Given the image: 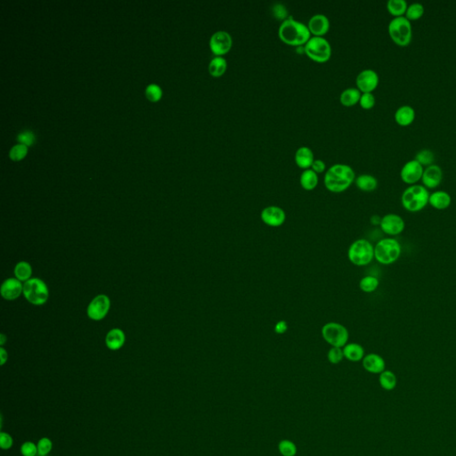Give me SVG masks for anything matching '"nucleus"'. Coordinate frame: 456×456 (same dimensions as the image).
I'll return each mask as SVG.
<instances>
[{
  "mask_svg": "<svg viewBox=\"0 0 456 456\" xmlns=\"http://www.w3.org/2000/svg\"><path fill=\"white\" fill-rule=\"evenodd\" d=\"M356 180V174L348 164L335 163L326 170L325 186L327 190L339 194L347 190Z\"/></svg>",
  "mask_w": 456,
  "mask_h": 456,
  "instance_id": "1",
  "label": "nucleus"
},
{
  "mask_svg": "<svg viewBox=\"0 0 456 456\" xmlns=\"http://www.w3.org/2000/svg\"><path fill=\"white\" fill-rule=\"evenodd\" d=\"M278 36L287 45L296 48L306 45L312 37L308 25L298 21L292 16H289L281 22L278 29Z\"/></svg>",
  "mask_w": 456,
  "mask_h": 456,
  "instance_id": "2",
  "label": "nucleus"
},
{
  "mask_svg": "<svg viewBox=\"0 0 456 456\" xmlns=\"http://www.w3.org/2000/svg\"><path fill=\"white\" fill-rule=\"evenodd\" d=\"M429 194L428 189L422 185H412L401 195V203L408 212L417 213L428 205Z\"/></svg>",
  "mask_w": 456,
  "mask_h": 456,
  "instance_id": "3",
  "label": "nucleus"
},
{
  "mask_svg": "<svg viewBox=\"0 0 456 456\" xmlns=\"http://www.w3.org/2000/svg\"><path fill=\"white\" fill-rule=\"evenodd\" d=\"M402 246L397 239L392 237L380 239L374 246V259L383 266L397 262L401 257Z\"/></svg>",
  "mask_w": 456,
  "mask_h": 456,
  "instance_id": "4",
  "label": "nucleus"
},
{
  "mask_svg": "<svg viewBox=\"0 0 456 456\" xmlns=\"http://www.w3.org/2000/svg\"><path fill=\"white\" fill-rule=\"evenodd\" d=\"M348 259L355 266H368L374 259V246L367 239L356 240L349 246Z\"/></svg>",
  "mask_w": 456,
  "mask_h": 456,
  "instance_id": "5",
  "label": "nucleus"
},
{
  "mask_svg": "<svg viewBox=\"0 0 456 456\" xmlns=\"http://www.w3.org/2000/svg\"><path fill=\"white\" fill-rule=\"evenodd\" d=\"M389 34L391 39L400 47L409 45L413 38V28L411 21L405 16L394 17L389 24Z\"/></svg>",
  "mask_w": 456,
  "mask_h": 456,
  "instance_id": "6",
  "label": "nucleus"
},
{
  "mask_svg": "<svg viewBox=\"0 0 456 456\" xmlns=\"http://www.w3.org/2000/svg\"><path fill=\"white\" fill-rule=\"evenodd\" d=\"M305 54L317 62H325L332 56V45L325 37L312 36L304 45Z\"/></svg>",
  "mask_w": 456,
  "mask_h": 456,
  "instance_id": "7",
  "label": "nucleus"
},
{
  "mask_svg": "<svg viewBox=\"0 0 456 456\" xmlns=\"http://www.w3.org/2000/svg\"><path fill=\"white\" fill-rule=\"evenodd\" d=\"M323 339L329 345L336 348H343L349 343V332L346 326L337 323L330 322L322 327Z\"/></svg>",
  "mask_w": 456,
  "mask_h": 456,
  "instance_id": "8",
  "label": "nucleus"
},
{
  "mask_svg": "<svg viewBox=\"0 0 456 456\" xmlns=\"http://www.w3.org/2000/svg\"><path fill=\"white\" fill-rule=\"evenodd\" d=\"M24 295L26 300L36 306L45 304L49 297V288L43 281L33 278L25 282Z\"/></svg>",
  "mask_w": 456,
  "mask_h": 456,
  "instance_id": "9",
  "label": "nucleus"
},
{
  "mask_svg": "<svg viewBox=\"0 0 456 456\" xmlns=\"http://www.w3.org/2000/svg\"><path fill=\"white\" fill-rule=\"evenodd\" d=\"M233 47L232 35L226 31H218L212 34L210 39L211 52L216 56H223L231 50Z\"/></svg>",
  "mask_w": 456,
  "mask_h": 456,
  "instance_id": "10",
  "label": "nucleus"
},
{
  "mask_svg": "<svg viewBox=\"0 0 456 456\" xmlns=\"http://www.w3.org/2000/svg\"><path fill=\"white\" fill-rule=\"evenodd\" d=\"M380 227L385 235L398 236L404 231L405 222L399 215L389 213L381 217Z\"/></svg>",
  "mask_w": 456,
  "mask_h": 456,
  "instance_id": "11",
  "label": "nucleus"
},
{
  "mask_svg": "<svg viewBox=\"0 0 456 456\" xmlns=\"http://www.w3.org/2000/svg\"><path fill=\"white\" fill-rule=\"evenodd\" d=\"M261 221L270 227H280L286 220V213L278 206L271 205L264 208L260 213Z\"/></svg>",
  "mask_w": 456,
  "mask_h": 456,
  "instance_id": "12",
  "label": "nucleus"
},
{
  "mask_svg": "<svg viewBox=\"0 0 456 456\" xmlns=\"http://www.w3.org/2000/svg\"><path fill=\"white\" fill-rule=\"evenodd\" d=\"M424 168L416 159H411L404 164L400 171L401 179L407 185H416L422 180Z\"/></svg>",
  "mask_w": 456,
  "mask_h": 456,
  "instance_id": "13",
  "label": "nucleus"
},
{
  "mask_svg": "<svg viewBox=\"0 0 456 456\" xmlns=\"http://www.w3.org/2000/svg\"><path fill=\"white\" fill-rule=\"evenodd\" d=\"M111 302L107 296L98 295L90 302L87 308V315L90 319L95 321H100L104 319L109 312Z\"/></svg>",
  "mask_w": 456,
  "mask_h": 456,
  "instance_id": "14",
  "label": "nucleus"
},
{
  "mask_svg": "<svg viewBox=\"0 0 456 456\" xmlns=\"http://www.w3.org/2000/svg\"><path fill=\"white\" fill-rule=\"evenodd\" d=\"M379 75L372 69L361 71L356 76V83L357 88L362 93H372L379 85Z\"/></svg>",
  "mask_w": 456,
  "mask_h": 456,
  "instance_id": "15",
  "label": "nucleus"
},
{
  "mask_svg": "<svg viewBox=\"0 0 456 456\" xmlns=\"http://www.w3.org/2000/svg\"><path fill=\"white\" fill-rule=\"evenodd\" d=\"M443 179L442 169L437 165L432 164L426 167L422 174V186L427 189H435L441 184Z\"/></svg>",
  "mask_w": 456,
  "mask_h": 456,
  "instance_id": "16",
  "label": "nucleus"
},
{
  "mask_svg": "<svg viewBox=\"0 0 456 456\" xmlns=\"http://www.w3.org/2000/svg\"><path fill=\"white\" fill-rule=\"evenodd\" d=\"M331 24L329 18L324 14H315L308 20V27L311 34L323 37L328 32Z\"/></svg>",
  "mask_w": 456,
  "mask_h": 456,
  "instance_id": "17",
  "label": "nucleus"
},
{
  "mask_svg": "<svg viewBox=\"0 0 456 456\" xmlns=\"http://www.w3.org/2000/svg\"><path fill=\"white\" fill-rule=\"evenodd\" d=\"M363 369L367 373L373 374H380L386 370V362L382 356L376 353L367 354L362 360Z\"/></svg>",
  "mask_w": 456,
  "mask_h": 456,
  "instance_id": "18",
  "label": "nucleus"
},
{
  "mask_svg": "<svg viewBox=\"0 0 456 456\" xmlns=\"http://www.w3.org/2000/svg\"><path fill=\"white\" fill-rule=\"evenodd\" d=\"M24 292V285L21 281L9 278L4 282L1 287V295L7 301H14Z\"/></svg>",
  "mask_w": 456,
  "mask_h": 456,
  "instance_id": "19",
  "label": "nucleus"
},
{
  "mask_svg": "<svg viewBox=\"0 0 456 456\" xmlns=\"http://www.w3.org/2000/svg\"><path fill=\"white\" fill-rule=\"evenodd\" d=\"M452 203V197L446 191H435L429 194L428 204L438 211H444L450 207Z\"/></svg>",
  "mask_w": 456,
  "mask_h": 456,
  "instance_id": "20",
  "label": "nucleus"
},
{
  "mask_svg": "<svg viewBox=\"0 0 456 456\" xmlns=\"http://www.w3.org/2000/svg\"><path fill=\"white\" fill-rule=\"evenodd\" d=\"M343 354L346 359L349 360L353 363H357L363 359V357L366 356V351L362 345H360L359 343L352 342V343H348L347 345L344 346L343 348Z\"/></svg>",
  "mask_w": 456,
  "mask_h": 456,
  "instance_id": "21",
  "label": "nucleus"
},
{
  "mask_svg": "<svg viewBox=\"0 0 456 456\" xmlns=\"http://www.w3.org/2000/svg\"><path fill=\"white\" fill-rule=\"evenodd\" d=\"M314 161V152L308 146H301L295 152V163L301 169H310Z\"/></svg>",
  "mask_w": 456,
  "mask_h": 456,
  "instance_id": "22",
  "label": "nucleus"
},
{
  "mask_svg": "<svg viewBox=\"0 0 456 456\" xmlns=\"http://www.w3.org/2000/svg\"><path fill=\"white\" fill-rule=\"evenodd\" d=\"M415 120V111L410 105H402L395 112V121L400 126L406 127L411 125Z\"/></svg>",
  "mask_w": 456,
  "mask_h": 456,
  "instance_id": "23",
  "label": "nucleus"
},
{
  "mask_svg": "<svg viewBox=\"0 0 456 456\" xmlns=\"http://www.w3.org/2000/svg\"><path fill=\"white\" fill-rule=\"evenodd\" d=\"M105 343L108 349L111 350H118L122 348L125 343L124 332L121 329H112L108 332Z\"/></svg>",
  "mask_w": 456,
  "mask_h": 456,
  "instance_id": "24",
  "label": "nucleus"
},
{
  "mask_svg": "<svg viewBox=\"0 0 456 456\" xmlns=\"http://www.w3.org/2000/svg\"><path fill=\"white\" fill-rule=\"evenodd\" d=\"M361 95L362 92L357 87H348L342 91L339 100L343 105L349 107L359 103Z\"/></svg>",
  "mask_w": 456,
  "mask_h": 456,
  "instance_id": "25",
  "label": "nucleus"
},
{
  "mask_svg": "<svg viewBox=\"0 0 456 456\" xmlns=\"http://www.w3.org/2000/svg\"><path fill=\"white\" fill-rule=\"evenodd\" d=\"M355 183L358 189L363 192H373L378 187V180L370 174H362L356 177Z\"/></svg>",
  "mask_w": 456,
  "mask_h": 456,
  "instance_id": "26",
  "label": "nucleus"
},
{
  "mask_svg": "<svg viewBox=\"0 0 456 456\" xmlns=\"http://www.w3.org/2000/svg\"><path fill=\"white\" fill-rule=\"evenodd\" d=\"M227 69V61L224 56H215L209 63V73L211 76L221 77Z\"/></svg>",
  "mask_w": 456,
  "mask_h": 456,
  "instance_id": "27",
  "label": "nucleus"
},
{
  "mask_svg": "<svg viewBox=\"0 0 456 456\" xmlns=\"http://www.w3.org/2000/svg\"><path fill=\"white\" fill-rule=\"evenodd\" d=\"M300 183H301V187L305 190H314L318 185L317 173L314 172V170L311 169L305 170L303 172L301 173Z\"/></svg>",
  "mask_w": 456,
  "mask_h": 456,
  "instance_id": "28",
  "label": "nucleus"
},
{
  "mask_svg": "<svg viewBox=\"0 0 456 456\" xmlns=\"http://www.w3.org/2000/svg\"><path fill=\"white\" fill-rule=\"evenodd\" d=\"M379 383L384 391H391L395 390L398 385V378L392 371L385 370L379 374Z\"/></svg>",
  "mask_w": 456,
  "mask_h": 456,
  "instance_id": "29",
  "label": "nucleus"
},
{
  "mask_svg": "<svg viewBox=\"0 0 456 456\" xmlns=\"http://www.w3.org/2000/svg\"><path fill=\"white\" fill-rule=\"evenodd\" d=\"M408 4L405 0H389L387 9L394 17L404 16L407 10Z\"/></svg>",
  "mask_w": 456,
  "mask_h": 456,
  "instance_id": "30",
  "label": "nucleus"
},
{
  "mask_svg": "<svg viewBox=\"0 0 456 456\" xmlns=\"http://www.w3.org/2000/svg\"><path fill=\"white\" fill-rule=\"evenodd\" d=\"M380 286V281L374 276L363 277L359 282L360 290L364 293H373Z\"/></svg>",
  "mask_w": 456,
  "mask_h": 456,
  "instance_id": "31",
  "label": "nucleus"
},
{
  "mask_svg": "<svg viewBox=\"0 0 456 456\" xmlns=\"http://www.w3.org/2000/svg\"><path fill=\"white\" fill-rule=\"evenodd\" d=\"M31 273H32V269H31V265L25 261L18 263L16 266L14 267V275L16 277V279L21 281V282H27L30 280Z\"/></svg>",
  "mask_w": 456,
  "mask_h": 456,
  "instance_id": "32",
  "label": "nucleus"
},
{
  "mask_svg": "<svg viewBox=\"0 0 456 456\" xmlns=\"http://www.w3.org/2000/svg\"><path fill=\"white\" fill-rule=\"evenodd\" d=\"M423 14H424L423 5L419 3V2H415V3H412L411 5L408 6L407 10H406L404 16L407 18L409 21H415V20H418L422 17Z\"/></svg>",
  "mask_w": 456,
  "mask_h": 456,
  "instance_id": "33",
  "label": "nucleus"
},
{
  "mask_svg": "<svg viewBox=\"0 0 456 456\" xmlns=\"http://www.w3.org/2000/svg\"><path fill=\"white\" fill-rule=\"evenodd\" d=\"M278 451L282 456H296L298 453L297 446L289 439H283L278 444Z\"/></svg>",
  "mask_w": 456,
  "mask_h": 456,
  "instance_id": "34",
  "label": "nucleus"
},
{
  "mask_svg": "<svg viewBox=\"0 0 456 456\" xmlns=\"http://www.w3.org/2000/svg\"><path fill=\"white\" fill-rule=\"evenodd\" d=\"M415 159L419 163H421L423 167L430 166L432 164H434L435 155L429 149H422L416 153Z\"/></svg>",
  "mask_w": 456,
  "mask_h": 456,
  "instance_id": "35",
  "label": "nucleus"
},
{
  "mask_svg": "<svg viewBox=\"0 0 456 456\" xmlns=\"http://www.w3.org/2000/svg\"><path fill=\"white\" fill-rule=\"evenodd\" d=\"M28 153V148L25 145H16L9 152V157L11 159H13L14 162H19L21 159H25V156Z\"/></svg>",
  "mask_w": 456,
  "mask_h": 456,
  "instance_id": "36",
  "label": "nucleus"
},
{
  "mask_svg": "<svg viewBox=\"0 0 456 456\" xmlns=\"http://www.w3.org/2000/svg\"><path fill=\"white\" fill-rule=\"evenodd\" d=\"M345 357H344L342 348L332 347L331 349H329L328 353H327V359H328L330 363H332V364H338Z\"/></svg>",
  "mask_w": 456,
  "mask_h": 456,
  "instance_id": "37",
  "label": "nucleus"
},
{
  "mask_svg": "<svg viewBox=\"0 0 456 456\" xmlns=\"http://www.w3.org/2000/svg\"><path fill=\"white\" fill-rule=\"evenodd\" d=\"M162 89L158 85L151 84L145 89V96L151 102H158L162 97Z\"/></svg>",
  "mask_w": 456,
  "mask_h": 456,
  "instance_id": "38",
  "label": "nucleus"
},
{
  "mask_svg": "<svg viewBox=\"0 0 456 456\" xmlns=\"http://www.w3.org/2000/svg\"><path fill=\"white\" fill-rule=\"evenodd\" d=\"M38 454L39 456H47L52 450V441L48 438H43L38 442Z\"/></svg>",
  "mask_w": 456,
  "mask_h": 456,
  "instance_id": "39",
  "label": "nucleus"
},
{
  "mask_svg": "<svg viewBox=\"0 0 456 456\" xmlns=\"http://www.w3.org/2000/svg\"><path fill=\"white\" fill-rule=\"evenodd\" d=\"M359 104L361 107L366 110H370L375 105V97L373 93H362L360 97Z\"/></svg>",
  "mask_w": 456,
  "mask_h": 456,
  "instance_id": "40",
  "label": "nucleus"
},
{
  "mask_svg": "<svg viewBox=\"0 0 456 456\" xmlns=\"http://www.w3.org/2000/svg\"><path fill=\"white\" fill-rule=\"evenodd\" d=\"M21 453L24 456H36L38 454V446L33 442L27 441L21 445Z\"/></svg>",
  "mask_w": 456,
  "mask_h": 456,
  "instance_id": "41",
  "label": "nucleus"
},
{
  "mask_svg": "<svg viewBox=\"0 0 456 456\" xmlns=\"http://www.w3.org/2000/svg\"><path fill=\"white\" fill-rule=\"evenodd\" d=\"M17 140L21 143V145L31 146L34 144L35 135L32 132L26 130V131L21 132L19 134Z\"/></svg>",
  "mask_w": 456,
  "mask_h": 456,
  "instance_id": "42",
  "label": "nucleus"
},
{
  "mask_svg": "<svg viewBox=\"0 0 456 456\" xmlns=\"http://www.w3.org/2000/svg\"><path fill=\"white\" fill-rule=\"evenodd\" d=\"M13 446V438L8 433L0 432V446L3 450L10 449Z\"/></svg>",
  "mask_w": 456,
  "mask_h": 456,
  "instance_id": "43",
  "label": "nucleus"
},
{
  "mask_svg": "<svg viewBox=\"0 0 456 456\" xmlns=\"http://www.w3.org/2000/svg\"><path fill=\"white\" fill-rule=\"evenodd\" d=\"M273 14L277 19H282L283 21H284L285 19L288 18V16H287L288 12H287L286 7H284V5H282V4H276L273 6Z\"/></svg>",
  "mask_w": 456,
  "mask_h": 456,
  "instance_id": "44",
  "label": "nucleus"
},
{
  "mask_svg": "<svg viewBox=\"0 0 456 456\" xmlns=\"http://www.w3.org/2000/svg\"><path fill=\"white\" fill-rule=\"evenodd\" d=\"M288 328H289V326H288V323L286 321H284V320H280V321L277 322L276 325H275V332L277 333V334H284L285 332L288 331Z\"/></svg>",
  "mask_w": 456,
  "mask_h": 456,
  "instance_id": "45",
  "label": "nucleus"
},
{
  "mask_svg": "<svg viewBox=\"0 0 456 456\" xmlns=\"http://www.w3.org/2000/svg\"><path fill=\"white\" fill-rule=\"evenodd\" d=\"M310 169L318 174V173L324 172L326 169V166H325V163L323 159H314Z\"/></svg>",
  "mask_w": 456,
  "mask_h": 456,
  "instance_id": "46",
  "label": "nucleus"
},
{
  "mask_svg": "<svg viewBox=\"0 0 456 456\" xmlns=\"http://www.w3.org/2000/svg\"><path fill=\"white\" fill-rule=\"evenodd\" d=\"M381 221V217L378 215H373L370 218L371 224L373 225H380Z\"/></svg>",
  "mask_w": 456,
  "mask_h": 456,
  "instance_id": "47",
  "label": "nucleus"
},
{
  "mask_svg": "<svg viewBox=\"0 0 456 456\" xmlns=\"http://www.w3.org/2000/svg\"><path fill=\"white\" fill-rule=\"evenodd\" d=\"M0 358H1V366H4L7 361V353L3 348L0 349Z\"/></svg>",
  "mask_w": 456,
  "mask_h": 456,
  "instance_id": "48",
  "label": "nucleus"
},
{
  "mask_svg": "<svg viewBox=\"0 0 456 456\" xmlns=\"http://www.w3.org/2000/svg\"><path fill=\"white\" fill-rule=\"evenodd\" d=\"M6 340H7L6 336L4 335V334H1V335H0V345L3 346L4 344H5Z\"/></svg>",
  "mask_w": 456,
  "mask_h": 456,
  "instance_id": "49",
  "label": "nucleus"
}]
</instances>
